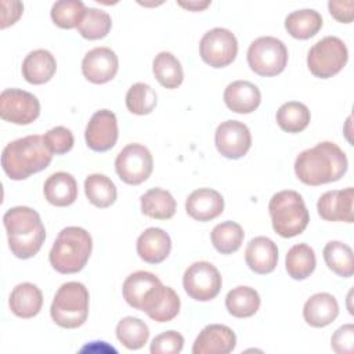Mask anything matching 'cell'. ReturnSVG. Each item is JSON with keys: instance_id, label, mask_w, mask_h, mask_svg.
Wrapping results in <instances>:
<instances>
[{"instance_id": "35", "label": "cell", "mask_w": 354, "mask_h": 354, "mask_svg": "<svg viewBox=\"0 0 354 354\" xmlns=\"http://www.w3.org/2000/svg\"><path fill=\"white\" fill-rule=\"evenodd\" d=\"M308 108L297 101L282 104L277 111V123L286 133H300L310 123Z\"/></svg>"}, {"instance_id": "2", "label": "cell", "mask_w": 354, "mask_h": 354, "mask_svg": "<svg viewBox=\"0 0 354 354\" xmlns=\"http://www.w3.org/2000/svg\"><path fill=\"white\" fill-rule=\"evenodd\" d=\"M347 156L343 149L330 141H322L301 151L295 160L297 178L311 187L337 181L347 171Z\"/></svg>"}, {"instance_id": "37", "label": "cell", "mask_w": 354, "mask_h": 354, "mask_svg": "<svg viewBox=\"0 0 354 354\" xmlns=\"http://www.w3.org/2000/svg\"><path fill=\"white\" fill-rule=\"evenodd\" d=\"M112 28L111 15L98 8H86L82 21L77 25V32L87 40H98L105 37Z\"/></svg>"}, {"instance_id": "14", "label": "cell", "mask_w": 354, "mask_h": 354, "mask_svg": "<svg viewBox=\"0 0 354 354\" xmlns=\"http://www.w3.org/2000/svg\"><path fill=\"white\" fill-rule=\"evenodd\" d=\"M217 151L227 159H239L248 153L252 145L249 127L239 120L220 123L214 133Z\"/></svg>"}, {"instance_id": "18", "label": "cell", "mask_w": 354, "mask_h": 354, "mask_svg": "<svg viewBox=\"0 0 354 354\" xmlns=\"http://www.w3.org/2000/svg\"><path fill=\"white\" fill-rule=\"evenodd\" d=\"M236 346L234 330L221 324H210L205 326L196 336L192 353L194 354H228Z\"/></svg>"}, {"instance_id": "11", "label": "cell", "mask_w": 354, "mask_h": 354, "mask_svg": "<svg viewBox=\"0 0 354 354\" xmlns=\"http://www.w3.org/2000/svg\"><path fill=\"white\" fill-rule=\"evenodd\" d=\"M153 159L149 149L141 144L126 145L115 159L119 178L130 185L144 183L152 173Z\"/></svg>"}, {"instance_id": "10", "label": "cell", "mask_w": 354, "mask_h": 354, "mask_svg": "<svg viewBox=\"0 0 354 354\" xmlns=\"http://www.w3.org/2000/svg\"><path fill=\"white\" fill-rule=\"evenodd\" d=\"M223 279L218 270L209 261L192 263L183 275L185 293L196 301L213 300L221 290Z\"/></svg>"}, {"instance_id": "33", "label": "cell", "mask_w": 354, "mask_h": 354, "mask_svg": "<svg viewBox=\"0 0 354 354\" xmlns=\"http://www.w3.org/2000/svg\"><path fill=\"white\" fill-rule=\"evenodd\" d=\"M324 260L329 270L343 278L354 274V254L350 246L340 241H330L324 248Z\"/></svg>"}, {"instance_id": "34", "label": "cell", "mask_w": 354, "mask_h": 354, "mask_svg": "<svg viewBox=\"0 0 354 354\" xmlns=\"http://www.w3.org/2000/svg\"><path fill=\"white\" fill-rule=\"evenodd\" d=\"M245 238V232L242 227L235 221H224L217 224L212 234L210 239L214 249L221 254H231L236 252Z\"/></svg>"}, {"instance_id": "31", "label": "cell", "mask_w": 354, "mask_h": 354, "mask_svg": "<svg viewBox=\"0 0 354 354\" xmlns=\"http://www.w3.org/2000/svg\"><path fill=\"white\" fill-rule=\"evenodd\" d=\"M84 194L91 205L100 209L109 207L115 203L118 191L113 181L105 174L94 173L84 180Z\"/></svg>"}, {"instance_id": "13", "label": "cell", "mask_w": 354, "mask_h": 354, "mask_svg": "<svg viewBox=\"0 0 354 354\" xmlns=\"http://www.w3.org/2000/svg\"><path fill=\"white\" fill-rule=\"evenodd\" d=\"M40 115L36 95L21 88H6L0 94V116L14 124H30Z\"/></svg>"}, {"instance_id": "42", "label": "cell", "mask_w": 354, "mask_h": 354, "mask_svg": "<svg viewBox=\"0 0 354 354\" xmlns=\"http://www.w3.org/2000/svg\"><path fill=\"white\" fill-rule=\"evenodd\" d=\"M332 350L337 354H353L354 353V325H342L332 335L330 339Z\"/></svg>"}, {"instance_id": "8", "label": "cell", "mask_w": 354, "mask_h": 354, "mask_svg": "<svg viewBox=\"0 0 354 354\" xmlns=\"http://www.w3.org/2000/svg\"><path fill=\"white\" fill-rule=\"evenodd\" d=\"M348 59L344 41L336 36H326L317 41L307 54L310 72L319 79H329L337 75Z\"/></svg>"}, {"instance_id": "1", "label": "cell", "mask_w": 354, "mask_h": 354, "mask_svg": "<svg viewBox=\"0 0 354 354\" xmlns=\"http://www.w3.org/2000/svg\"><path fill=\"white\" fill-rule=\"evenodd\" d=\"M126 303L156 322H169L180 313V297L170 288L149 271H136L130 274L122 286Z\"/></svg>"}, {"instance_id": "29", "label": "cell", "mask_w": 354, "mask_h": 354, "mask_svg": "<svg viewBox=\"0 0 354 354\" xmlns=\"http://www.w3.org/2000/svg\"><path fill=\"white\" fill-rule=\"evenodd\" d=\"M315 253L314 249L306 243H297L292 246L285 257V267L289 274L296 281L308 278L315 270Z\"/></svg>"}, {"instance_id": "4", "label": "cell", "mask_w": 354, "mask_h": 354, "mask_svg": "<svg viewBox=\"0 0 354 354\" xmlns=\"http://www.w3.org/2000/svg\"><path fill=\"white\" fill-rule=\"evenodd\" d=\"M53 159V153L39 134L26 136L7 144L1 152V167L7 177L19 181L44 170Z\"/></svg>"}, {"instance_id": "3", "label": "cell", "mask_w": 354, "mask_h": 354, "mask_svg": "<svg viewBox=\"0 0 354 354\" xmlns=\"http://www.w3.org/2000/svg\"><path fill=\"white\" fill-rule=\"evenodd\" d=\"M11 253L18 259H30L41 249L46 230L36 210L28 206H15L3 216Z\"/></svg>"}, {"instance_id": "6", "label": "cell", "mask_w": 354, "mask_h": 354, "mask_svg": "<svg viewBox=\"0 0 354 354\" xmlns=\"http://www.w3.org/2000/svg\"><path fill=\"white\" fill-rule=\"evenodd\" d=\"M268 212L274 231L282 238L300 235L310 221V214L301 195L293 189L274 194L268 203Z\"/></svg>"}, {"instance_id": "17", "label": "cell", "mask_w": 354, "mask_h": 354, "mask_svg": "<svg viewBox=\"0 0 354 354\" xmlns=\"http://www.w3.org/2000/svg\"><path fill=\"white\" fill-rule=\"evenodd\" d=\"M354 189L351 187L344 189H332L322 194L317 202V210L321 218L326 221H354Z\"/></svg>"}, {"instance_id": "43", "label": "cell", "mask_w": 354, "mask_h": 354, "mask_svg": "<svg viewBox=\"0 0 354 354\" xmlns=\"http://www.w3.org/2000/svg\"><path fill=\"white\" fill-rule=\"evenodd\" d=\"M24 12V4L17 0H1V24L0 28L6 29L14 25Z\"/></svg>"}, {"instance_id": "45", "label": "cell", "mask_w": 354, "mask_h": 354, "mask_svg": "<svg viewBox=\"0 0 354 354\" xmlns=\"http://www.w3.org/2000/svg\"><path fill=\"white\" fill-rule=\"evenodd\" d=\"M178 6L188 11H202L210 6V1H178Z\"/></svg>"}, {"instance_id": "15", "label": "cell", "mask_w": 354, "mask_h": 354, "mask_svg": "<svg viewBox=\"0 0 354 354\" xmlns=\"http://www.w3.org/2000/svg\"><path fill=\"white\" fill-rule=\"evenodd\" d=\"M119 136L116 115L109 109L97 111L84 131L86 144L95 152H106L115 147Z\"/></svg>"}, {"instance_id": "24", "label": "cell", "mask_w": 354, "mask_h": 354, "mask_svg": "<svg viewBox=\"0 0 354 354\" xmlns=\"http://www.w3.org/2000/svg\"><path fill=\"white\" fill-rule=\"evenodd\" d=\"M43 192L48 203L65 207L77 199V183L71 173L57 171L44 181Z\"/></svg>"}, {"instance_id": "32", "label": "cell", "mask_w": 354, "mask_h": 354, "mask_svg": "<svg viewBox=\"0 0 354 354\" xmlns=\"http://www.w3.org/2000/svg\"><path fill=\"white\" fill-rule=\"evenodd\" d=\"M152 72L160 86L166 88H177L184 79L180 61L169 51H160L152 62Z\"/></svg>"}, {"instance_id": "28", "label": "cell", "mask_w": 354, "mask_h": 354, "mask_svg": "<svg viewBox=\"0 0 354 354\" xmlns=\"http://www.w3.org/2000/svg\"><path fill=\"white\" fill-rule=\"evenodd\" d=\"M321 28L322 17L318 11L311 8L292 11L285 18V29L292 37L299 40H307L315 36Z\"/></svg>"}, {"instance_id": "19", "label": "cell", "mask_w": 354, "mask_h": 354, "mask_svg": "<svg viewBox=\"0 0 354 354\" xmlns=\"http://www.w3.org/2000/svg\"><path fill=\"white\" fill-rule=\"evenodd\" d=\"M185 210L194 220L210 221L223 213L224 199L216 189L199 188L188 195L185 201Z\"/></svg>"}, {"instance_id": "12", "label": "cell", "mask_w": 354, "mask_h": 354, "mask_svg": "<svg viewBox=\"0 0 354 354\" xmlns=\"http://www.w3.org/2000/svg\"><path fill=\"white\" fill-rule=\"evenodd\" d=\"M199 54L203 62L212 68H224L230 65L238 54L236 37L225 28H213L202 36Z\"/></svg>"}, {"instance_id": "25", "label": "cell", "mask_w": 354, "mask_h": 354, "mask_svg": "<svg viewBox=\"0 0 354 354\" xmlns=\"http://www.w3.org/2000/svg\"><path fill=\"white\" fill-rule=\"evenodd\" d=\"M10 310L19 318H33L36 317L43 306L41 290L30 282L18 283L10 295L8 299Z\"/></svg>"}, {"instance_id": "5", "label": "cell", "mask_w": 354, "mask_h": 354, "mask_svg": "<svg viewBox=\"0 0 354 354\" xmlns=\"http://www.w3.org/2000/svg\"><path fill=\"white\" fill-rule=\"evenodd\" d=\"M93 250L91 235L82 227H66L55 238L48 253L53 268L61 274H75L84 268Z\"/></svg>"}, {"instance_id": "30", "label": "cell", "mask_w": 354, "mask_h": 354, "mask_svg": "<svg viewBox=\"0 0 354 354\" xmlns=\"http://www.w3.org/2000/svg\"><path fill=\"white\" fill-rule=\"evenodd\" d=\"M260 307V296L250 286H236L225 296L227 311L236 318H248L257 313Z\"/></svg>"}, {"instance_id": "7", "label": "cell", "mask_w": 354, "mask_h": 354, "mask_svg": "<svg viewBox=\"0 0 354 354\" xmlns=\"http://www.w3.org/2000/svg\"><path fill=\"white\" fill-rule=\"evenodd\" d=\"M50 314L53 321L65 329L82 326L88 315V290L82 282L62 283L53 299Z\"/></svg>"}, {"instance_id": "16", "label": "cell", "mask_w": 354, "mask_h": 354, "mask_svg": "<svg viewBox=\"0 0 354 354\" xmlns=\"http://www.w3.org/2000/svg\"><path fill=\"white\" fill-rule=\"evenodd\" d=\"M118 69V55L109 47H95L90 50L82 61L83 76L94 84L108 83L116 76Z\"/></svg>"}, {"instance_id": "9", "label": "cell", "mask_w": 354, "mask_h": 354, "mask_svg": "<svg viewBox=\"0 0 354 354\" xmlns=\"http://www.w3.org/2000/svg\"><path fill=\"white\" fill-rule=\"evenodd\" d=\"M248 64L259 76L279 75L288 64V48L277 37H257L248 48Z\"/></svg>"}, {"instance_id": "44", "label": "cell", "mask_w": 354, "mask_h": 354, "mask_svg": "<svg viewBox=\"0 0 354 354\" xmlns=\"http://www.w3.org/2000/svg\"><path fill=\"white\" fill-rule=\"evenodd\" d=\"M328 8L330 15L342 22V24H350L354 18V1L346 0V1H329Z\"/></svg>"}, {"instance_id": "36", "label": "cell", "mask_w": 354, "mask_h": 354, "mask_svg": "<svg viewBox=\"0 0 354 354\" xmlns=\"http://www.w3.org/2000/svg\"><path fill=\"white\" fill-rule=\"evenodd\" d=\"M116 337L126 348L138 350L148 342L149 329L140 318L124 317L116 325Z\"/></svg>"}, {"instance_id": "40", "label": "cell", "mask_w": 354, "mask_h": 354, "mask_svg": "<svg viewBox=\"0 0 354 354\" xmlns=\"http://www.w3.org/2000/svg\"><path fill=\"white\" fill-rule=\"evenodd\" d=\"M44 144L48 151L54 155H64L73 148L75 138L69 129L64 126H55L50 129L44 136Z\"/></svg>"}, {"instance_id": "20", "label": "cell", "mask_w": 354, "mask_h": 354, "mask_svg": "<svg viewBox=\"0 0 354 354\" xmlns=\"http://www.w3.org/2000/svg\"><path fill=\"white\" fill-rule=\"evenodd\" d=\"M137 254L149 264H159L167 259L171 250V239L166 231L158 227L147 228L136 243Z\"/></svg>"}, {"instance_id": "21", "label": "cell", "mask_w": 354, "mask_h": 354, "mask_svg": "<svg viewBox=\"0 0 354 354\" xmlns=\"http://www.w3.org/2000/svg\"><path fill=\"white\" fill-rule=\"evenodd\" d=\"M245 261L256 274L264 275L272 272L278 263V248L275 242L267 236L253 238L246 246Z\"/></svg>"}, {"instance_id": "26", "label": "cell", "mask_w": 354, "mask_h": 354, "mask_svg": "<svg viewBox=\"0 0 354 354\" xmlns=\"http://www.w3.org/2000/svg\"><path fill=\"white\" fill-rule=\"evenodd\" d=\"M57 71L54 55L44 48L30 51L22 62V76L30 84L47 83Z\"/></svg>"}, {"instance_id": "22", "label": "cell", "mask_w": 354, "mask_h": 354, "mask_svg": "<svg viewBox=\"0 0 354 354\" xmlns=\"http://www.w3.org/2000/svg\"><path fill=\"white\" fill-rule=\"evenodd\" d=\"M260 101L259 87L248 80H235L224 90V102L235 113H250L259 108Z\"/></svg>"}, {"instance_id": "38", "label": "cell", "mask_w": 354, "mask_h": 354, "mask_svg": "<svg viewBox=\"0 0 354 354\" xmlns=\"http://www.w3.org/2000/svg\"><path fill=\"white\" fill-rule=\"evenodd\" d=\"M86 12V6L80 0H59L51 7L50 15L53 22L61 29L77 28Z\"/></svg>"}, {"instance_id": "27", "label": "cell", "mask_w": 354, "mask_h": 354, "mask_svg": "<svg viewBox=\"0 0 354 354\" xmlns=\"http://www.w3.org/2000/svg\"><path fill=\"white\" fill-rule=\"evenodd\" d=\"M141 212L156 220H169L176 213V199L173 195L162 188H151L140 198Z\"/></svg>"}, {"instance_id": "41", "label": "cell", "mask_w": 354, "mask_h": 354, "mask_svg": "<svg viewBox=\"0 0 354 354\" xmlns=\"http://www.w3.org/2000/svg\"><path fill=\"white\" fill-rule=\"evenodd\" d=\"M184 347V337L176 330H167L155 336L151 342L152 354H178Z\"/></svg>"}, {"instance_id": "39", "label": "cell", "mask_w": 354, "mask_h": 354, "mask_svg": "<svg viewBox=\"0 0 354 354\" xmlns=\"http://www.w3.org/2000/svg\"><path fill=\"white\" fill-rule=\"evenodd\" d=\"M158 102L156 91L147 83H134L126 93V106L134 115L151 113Z\"/></svg>"}, {"instance_id": "23", "label": "cell", "mask_w": 354, "mask_h": 354, "mask_svg": "<svg viewBox=\"0 0 354 354\" xmlns=\"http://www.w3.org/2000/svg\"><path fill=\"white\" fill-rule=\"evenodd\" d=\"M339 315V304L335 296L326 292L313 295L303 307L304 321L314 328L330 325Z\"/></svg>"}]
</instances>
